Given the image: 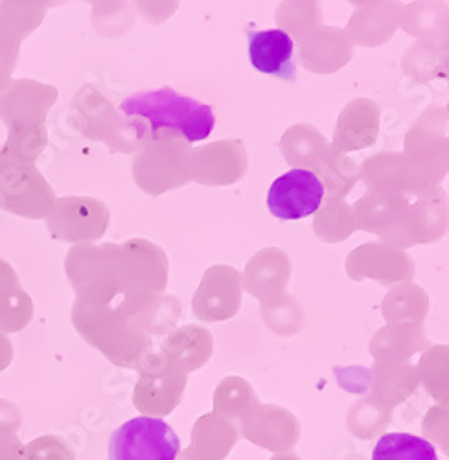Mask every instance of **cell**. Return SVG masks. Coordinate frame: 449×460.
<instances>
[{"label": "cell", "mask_w": 449, "mask_h": 460, "mask_svg": "<svg viewBox=\"0 0 449 460\" xmlns=\"http://www.w3.org/2000/svg\"><path fill=\"white\" fill-rule=\"evenodd\" d=\"M120 111L128 117L147 120L154 131L173 129L190 142L208 138L216 126L214 112L208 105L179 96L173 89L147 91L129 96L120 103Z\"/></svg>", "instance_id": "6da1fadb"}, {"label": "cell", "mask_w": 449, "mask_h": 460, "mask_svg": "<svg viewBox=\"0 0 449 460\" xmlns=\"http://www.w3.org/2000/svg\"><path fill=\"white\" fill-rule=\"evenodd\" d=\"M180 442L161 418L136 416L109 438V460H177Z\"/></svg>", "instance_id": "7a4b0ae2"}, {"label": "cell", "mask_w": 449, "mask_h": 460, "mask_svg": "<svg viewBox=\"0 0 449 460\" xmlns=\"http://www.w3.org/2000/svg\"><path fill=\"white\" fill-rule=\"evenodd\" d=\"M324 196L326 188L312 170H291L271 184L268 207L275 217L296 221L315 214Z\"/></svg>", "instance_id": "3957f363"}, {"label": "cell", "mask_w": 449, "mask_h": 460, "mask_svg": "<svg viewBox=\"0 0 449 460\" xmlns=\"http://www.w3.org/2000/svg\"><path fill=\"white\" fill-rule=\"evenodd\" d=\"M249 59L251 65L268 75L295 82V45L289 33L284 30H266V31H249Z\"/></svg>", "instance_id": "277c9868"}, {"label": "cell", "mask_w": 449, "mask_h": 460, "mask_svg": "<svg viewBox=\"0 0 449 460\" xmlns=\"http://www.w3.org/2000/svg\"><path fill=\"white\" fill-rule=\"evenodd\" d=\"M372 460H438L431 442L410 433H387L372 449Z\"/></svg>", "instance_id": "5b68a950"}]
</instances>
